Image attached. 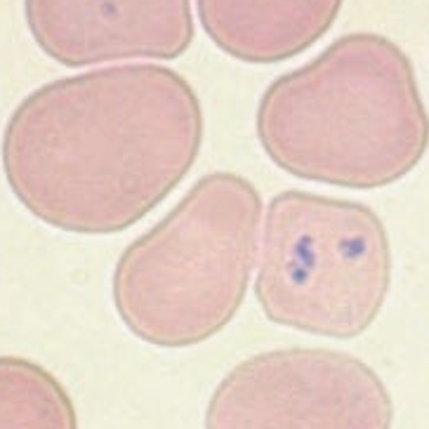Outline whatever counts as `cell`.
<instances>
[{
    "label": "cell",
    "instance_id": "cell-1",
    "mask_svg": "<svg viewBox=\"0 0 429 429\" xmlns=\"http://www.w3.org/2000/svg\"><path fill=\"white\" fill-rule=\"evenodd\" d=\"M203 106L170 66L125 61L55 83L14 120L7 163L41 217L76 234L125 232L194 167Z\"/></svg>",
    "mask_w": 429,
    "mask_h": 429
},
{
    "label": "cell",
    "instance_id": "cell-2",
    "mask_svg": "<svg viewBox=\"0 0 429 429\" xmlns=\"http://www.w3.org/2000/svg\"><path fill=\"white\" fill-rule=\"evenodd\" d=\"M255 133L283 172L368 191L420 165L429 111L408 55L392 38L354 31L276 76L259 97Z\"/></svg>",
    "mask_w": 429,
    "mask_h": 429
},
{
    "label": "cell",
    "instance_id": "cell-3",
    "mask_svg": "<svg viewBox=\"0 0 429 429\" xmlns=\"http://www.w3.org/2000/svg\"><path fill=\"white\" fill-rule=\"evenodd\" d=\"M264 203L236 172L203 175L123 248L111 297L123 326L160 349H187L232 324L255 274Z\"/></svg>",
    "mask_w": 429,
    "mask_h": 429
},
{
    "label": "cell",
    "instance_id": "cell-4",
    "mask_svg": "<svg viewBox=\"0 0 429 429\" xmlns=\"http://www.w3.org/2000/svg\"><path fill=\"white\" fill-rule=\"evenodd\" d=\"M392 243L366 203L288 189L262 214L255 297L276 326L351 340L378 321L392 288Z\"/></svg>",
    "mask_w": 429,
    "mask_h": 429
},
{
    "label": "cell",
    "instance_id": "cell-5",
    "mask_svg": "<svg viewBox=\"0 0 429 429\" xmlns=\"http://www.w3.org/2000/svg\"><path fill=\"white\" fill-rule=\"evenodd\" d=\"M394 401L366 361L340 349L281 347L236 363L203 429H392Z\"/></svg>",
    "mask_w": 429,
    "mask_h": 429
},
{
    "label": "cell",
    "instance_id": "cell-6",
    "mask_svg": "<svg viewBox=\"0 0 429 429\" xmlns=\"http://www.w3.org/2000/svg\"><path fill=\"white\" fill-rule=\"evenodd\" d=\"M29 14L66 66L172 61L196 33L191 0H29Z\"/></svg>",
    "mask_w": 429,
    "mask_h": 429
},
{
    "label": "cell",
    "instance_id": "cell-7",
    "mask_svg": "<svg viewBox=\"0 0 429 429\" xmlns=\"http://www.w3.org/2000/svg\"><path fill=\"white\" fill-rule=\"evenodd\" d=\"M344 0H196L212 45L243 64H279L316 45Z\"/></svg>",
    "mask_w": 429,
    "mask_h": 429
},
{
    "label": "cell",
    "instance_id": "cell-8",
    "mask_svg": "<svg viewBox=\"0 0 429 429\" xmlns=\"http://www.w3.org/2000/svg\"><path fill=\"white\" fill-rule=\"evenodd\" d=\"M0 429H78L71 401L48 375L0 366Z\"/></svg>",
    "mask_w": 429,
    "mask_h": 429
}]
</instances>
